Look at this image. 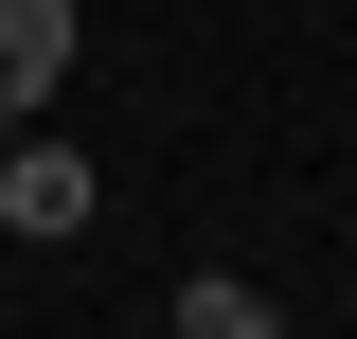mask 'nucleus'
Instances as JSON below:
<instances>
[{
	"instance_id": "obj_1",
	"label": "nucleus",
	"mask_w": 357,
	"mask_h": 339,
	"mask_svg": "<svg viewBox=\"0 0 357 339\" xmlns=\"http://www.w3.org/2000/svg\"><path fill=\"white\" fill-rule=\"evenodd\" d=\"M89 197H107V179H89V143H36V126H0V232H89Z\"/></svg>"
},
{
	"instance_id": "obj_2",
	"label": "nucleus",
	"mask_w": 357,
	"mask_h": 339,
	"mask_svg": "<svg viewBox=\"0 0 357 339\" xmlns=\"http://www.w3.org/2000/svg\"><path fill=\"white\" fill-rule=\"evenodd\" d=\"M72 54H89V18H72V0H0V72H18V89H54Z\"/></svg>"
},
{
	"instance_id": "obj_3",
	"label": "nucleus",
	"mask_w": 357,
	"mask_h": 339,
	"mask_svg": "<svg viewBox=\"0 0 357 339\" xmlns=\"http://www.w3.org/2000/svg\"><path fill=\"white\" fill-rule=\"evenodd\" d=\"M178 339H268V286H232V268H197V286H178Z\"/></svg>"
},
{
	"instance_id": "obj_4",
	"label": "nucleus",
	"mask_w": 357,
	"mask_h": 339,
	"mask_svg": "<svg viewBox=\"0 0 357 339\" xmlns=\"http://www.w3.org/2000/svg\"><path fill=\"white\" fill-rule=\"evenodd\" d=\"M0 126H36V89H18V72H0Z\"/></svg>"
}]
</instances>
